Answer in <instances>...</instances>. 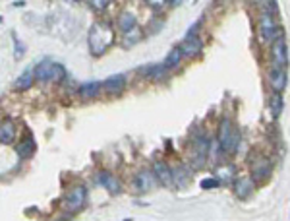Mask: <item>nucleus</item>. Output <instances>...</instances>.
Here are the masks:
<instances>
[{"label": "nucleus", "instance_id": "obj_27", "mask_svg": "<svg viewBox=\"0 0 290 221\" xmlns=\"http://www.w3.org/2000/svg\"><path fill=\"white\" fill-rule=\"evenodd\" d=\"M108 4L110 2H106V0H89V6H93L95 10H104Z\"/></svg>", "mask_w": 290, "mask_h": 221}, {"label": "nucleus", "instance_id": "obj_4", "mask_svg": "<svg viewBox=\"0 0 290 221\" xmlns=\"http://www.w3.org/2000/svg\"><path fill=\"white\" fill-rule=\"evenodd\" d=\"M271 59H273V68H284L288 62V47L282 35L271 45Z\"/></svg>", "mask_w": 290, "mask_h": 221}, {"label": "nucleus", "instance_id": "obj_15", "mask_svg": "<svg viewBox=\"0 0 290 221\" xmlns=\"http://www.w3.org/2000/svg\"><path fill=\"white\" fill-rule=\"evenodd\" d=\"M207 151H209V140L205 136H198L196 140V165L202 167L207 159Z\"/></svg>", "mask_w": 290, "mask_h": 221}, {"label": "nucleus", "instance_id": "obj_12", "mask_svg": "<svg viewBox=\"0 0 290 221\" xmlns=\"http://www.w3.org/2000/svg\"><path fill=\"white\" fill-rule=\"evenodd\" d=\"M153 173H155V177L159 182H162L164 186H170L174 180V173L170 171V167L166 165V163H155L153 165Z\"/></svg>", "mask_w": 290, "mask_h": 221}, {"label": "nucleus", "instance_id": "obj_26", "mask_svg": "<svg viewBox=\"0 0 290 221\" xmlns=\"http://www.w3.org/2000/svg\"><path fill=\"white\" fill-rule=\"evenodd\" d=\"M217 186H218L217 178H205V180H202V188H203V190H207V188H217Z\"/></svg>", "mask_w": 290, "mask_h": 221}, {"label": "nucleus", "instance_id": "obj_17", "mask_svg": "<svg viewBox=\"0 0 290 221\" xmlns=\"http://www.w3.org/2000/svg\"><path fill=\"white\" fill-rule=\"evenodd\" d=\"M118 28H120V31H124V33L136 30V28H138V24H136V16L132 14L130 10H124L122 14L118 16Z\"/></svg>", "mask_w": 290, "mask_h": 221}, {"label": "nucleus", "instance_id": "obj_13", "mask_svg": "<svg viewBox=\"0 0 290 221\" xmlns=\"http://www.w3.org/2000/svg\"><path fill=\"white\" fill-rule=\"evenodd\" d=\"M256 188V182L252 177H240L236 178V184H234V190H236V196L238 198H246L250 196Z\"/></svg>", "mask_w": 290, "mask_h": 221}, {"label": "nucleus", "instance_id": "obj_22", "mask_svg": "<svg viewBox=\"0 0 290 221\" xmlns=\"http://www.w3.org/2000/svg\"><path fill=\"white\" fill-rule=\"evenodd\" d=\"M182 57H184V53H182V49L180 47H176V49H172L170 53H168V57L164 59V66L166 68H176L178 64H180V60H182Z\"/></svg>", "mask_w": 290, "mask_h": 221}, {"label": "nucleus", "instance_id": "obj_19", "mask_svg": "<svg viewBox=\"0 0 290 221\" xmlns=\"http://www.w3.org/2000/svg\"><path fill=\"white\" fill-rule=\"evenodd\" d=\"M16 151H18V157L20 159H29L33 153H35V140L29 136V138H26L20 146L16 147Z\"/></svg>", "mask_w": 290, "mask_h": 221}, {"label": "nucleus", "instance_id": "obj_20", "mask_svg": "<svg viewBox=\"0 0 290 221\" xmlns=\"http://www.w3.org/2000/svg\"><path fill=\"white\" fill-rule=\"evenodd\" d=\"M50 70H52V62L48 59L41 60L35 68V76L39 82H50Z\"/></svg>", "mask_w": 290, "mask_h": 221}, {"label": "nucleus", "instance_id": "obj_24", "mask_svg": "<svg viewBox=\"0 0 290 221\" xmlns=\"http://www.w3.org/2000/svg\"><path fill=\"white\" fill-rule=\"evenodd\" d=\"M142 37H144V35H142V30H140V28L128 31V33H124V47H132V45L140 43Z\"/></svg>", "mask_w": 290, "mask_h": 221}, {"label": "nucleus", "instance_id": "obj_25", "mask_svg": "<svg viewBox=\"0 0 290 221\" xmlns=\"http://www.w3.org/2000/svg\"><path fill=\"white\" fill-rule=\"evenodd\" d=\"M62 80H66V70H64V66L62 64H52V70H50V82H62Z\"/></svg>", "mask_w": 290, "mask_h": 221}, {"label": "nucleus", "instance_id": "obj_16", "mask_svg": "<svg viewBox=\"0 0 290 221\" xmlns=\"http://www.w3.org/2000/svg\"><path fill=\"white\" fill-rule=\"evenodd\" d=\"M102 89V84L101 82H87L84 84L82 88H80V95H82V99H95L99 93H101Z\"/></svg>", "mask_w": 290, "mask_h": 221}, {"label": "nucleus", "instance_id": "obj_9", "mask_svg": "<svg viewBox=\"0 0 290 221\" xmlns=\"http://www.w3.org/2000/svg\"><path fill=\"white\" fill-rule=\"evenodd\" d=\"M134 184H136L138 192H149L157 186V177L151 171H140L136 180H134Z\"/></svg>", "mask_w": 290, "mask_h": 221}, {"label": "nucleus", "instance_id": "obj_7", "mask_svg": "<svg viewBox=\"0 0 290 221\" xmlns=\"http://www.w3.org/2000/svg\"><path fill=\"white\" fill-rule=\"evenodd\" d=\"M124 88H126V76H124V74H112V76H108V78L102 82V89H104L106 93H110V95L122 93Z\"/></svg>", "mask_w": 290, "mask_h": 221}, {"label": "nucleus", "instance_id": "obj_18", "mask_svg": "<svg viewBox=\"0 0 290 221\" xmlns=\"http://www.w3.org/2000/svg\"><path fill=\"white\" fill-rule=\"evenodd\" d=\"M37 80V76H35V68H28L26 72L22 74L18 80L14 82V89H29L33 86V82Z\"/></svg>", "mask_w": 290, "mask_h": 221}, {"label": "nucleus", "instance_id": "obj_8", "mask_svg": "<svg viewBox=\"0 0 290 221\" xmlns=\"http://www.w3.org/2000/svg\"><path fill=\"white\" fill-rule=\"evenodd\" d=\"M271 171H273V163L269 161L267 157H260L258 161L252 165V178H254V182H256V180H265V178H269Z\"/></svg>", "mask_w": 290, "mask_h": 221}, {"label": "nucleus", "instance_id": "obj_6", "mask_svg": "<svg viewBox=\"0 0 290 221\" xmlns=\"http://www.w3.org/2000/svg\"><path fill=\"white\" fill-rule=\"evenodd\" d=\"M97 182H99L108 194H120V190H122L120 180H118L112 173H108V171H101V173H97Z\"/></svg>", "mask_w": 290, "mask_h": 221}, {"label": "nucleus", "instance_id": "obj_14", "mask_svg": "<svg viewBox=\"0 0 290 221\" xmlns=\"http://www.w3.org/2000/svg\"><path fill=\"white\" fill-rule=\"evenodd\" d=\"M16 140V126L12 120H2V126H0V142L4 146H10Z\"/></svg>", "mask_w": 290, "mask_h": 221}, {"label": "nucleus", "instance_id": "obj_3", "mask_svg": "<svg viewBox=\"0 0 290 221\" xmlns=\"http://www.w3.org/2000/svg\"><path fill=\"white\" fill-rule=\"evenodd\" d=\"M260 35H261V41H265V43H275L276 39L280 37L278 24H276V20L269 12L261 14L260 18Z\"/></svg>", "mask_w": 290, "mask_h": 221}, {"label": "nucleus", "instance_id": "obj_2", "mask_svg": "<svg viewBox=\"0 0 290 221\" xmlns=\"http://www.w3.org/2000/svg\"><path fill=\"white\" fill-rule=\"evenodd\" d=\"M218 142L222 151H234L238 142H240V132L232 126V120L228 117L220 118V124H218Z\"/></svg>", "mask_w": 290, "mask_h": 221}, {"label": "nucleus", "instance_id": "obj_21", "mask_svg": "<svg viewBox=\"0 0 290 221\" xmlns=\"http://www.w3.org/2000/svg\"><path fill=\"white\" fill-rule=\"evenodd\" d=\"M140 74H144V76H149V78H153V80H159L162 78L164 74H166V66L164 64H153V66H147V68H142Z\"/></svg>", "mask_w": 290, "mask_h": 221}, {"label": "nucleus", "instance_id": "obj_10", "mask_svg": "<svg viewBox=\"0 0 290 221\" xmlns=\"http://www.w3.org/2000/svg\"><path fill=\"white\" fill-rule=\"evenodd\" d=\"M269 82H271V88L275 93H280L282 89L286 88V82H288V76L284 68H273L269 72Z\"/></svg>", "mask_w": 290, "mask_h": 221}, {"label": "nucleus", "instance_id": "obj_5", "mask_svg": "<svg viewBox=\"0 0 290 221\" xmlns=\"http://www.w3.org/2000/svg\"><path fill=\"white\" fill-rule=\"evenodd\" d=\"M86 198H87V190L86 186H74L72 190L66 194V200H64V206L68 211H80L84 204H86Z\"/></svg>", "mask_w": 290, "mask_h": 221}, {"label": "nucleus", "instance_id": "obj_11", "mask_svg": "<svg viewBox=\"0 0 290 221\" xmlns=\"http://www.w3.org/2000/svg\"><path fill=\"white\" fill-rule=\"evenodd\" d=\"M180 49H182V53H184V57H196V55H202L203 51V43L200 37H186L184 39V43L180 45Z\"/></svg>", "mask_w": 290, "mask_h": 221}, {"label": "nucleus", "instance_id": "obj_1", "mask_svg": "<svg viewBox=\"0 0 290 221\" xmlns=\"http://www.w3.org/2000/svg\"><path fill=\"white\" fill-rule=\"evenodd\" d=\"M89 51L93 57H101L102 53L114 43V30L108 22H97L91 30H89Z\"/></svg>", "mask_w": 290, "mask_h": 221}, {"label": "nucleus", "instance_id": "obj_28", "mask_svg": "<svg viewBox=\"0 0 290 221\" xmlns=\"http://www.w3.org/2000/svg\"><path fill=\"white\" fill-rule=\"evenodd\" d=\"M14 45H16V59H22L24 47H22V43H20V39H16V35H14Z\"/></svg>", "mask_w": 290, "mask_h": 221}, {"label": "nucleus", "instance_id": "obj_23", "mask_svg": "<svg viewBox=\"0 0 290 221\" xmlns=\"http://www.w3.org/2000/svg\"><path fill=\"white\" fill-rule=\"evenodd\" d=\"M269 111L273 117H278L282 113V95L280 93H273L269 99Z\"/></svg>", "mask_w": 290, "mask_h": 221}]
</instances>
